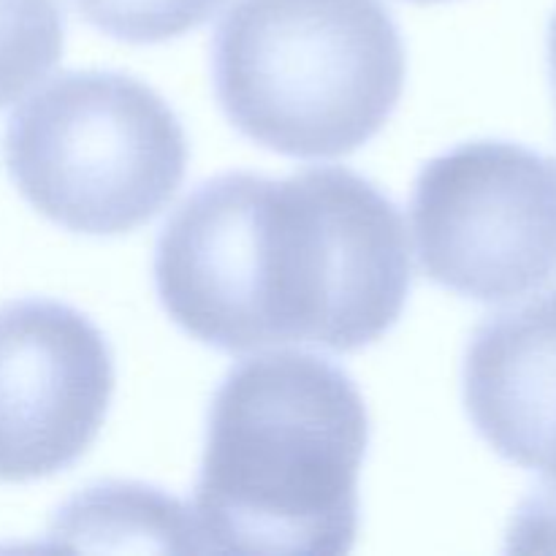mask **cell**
<instances>
[{"label": "cell", "mask_w": 556, "mask_h": 556, "mask_svg": "<svg viewBox=\"0 0 556 556\" xmlns=\"http://www.w3.org/2000/svg\"><path fill=\"white\" fill-rule=\"evenodd\" d=\"M410 282L400 210L340 166L220 174L174 210L155 250L168 318L226 353L362 351L400 320Z\"/></svg>", "instance_id": "cell-1"}, {"label": "cell", "mask_w": 556, "mask_h": 556, "mask_svg": "<svg viewBox=\"0 0 556 556\" xmlns=\"http://www.w3.org/2000/svg\"><path fill=\"white\" fill-rule=\"evenodd\" d=\"M369 416L348 372L266 353L215 391L193 494L201 552L340 556L356 543Z\"/></svg>", "instance_id": "cell-2"}, {"label": "cell", "mask_w": 556, "mask_h": 556, "mask_svg": "<svg viewBox=\"0 0 556 556\" xmlns=\"http://www.w3.org/2000/svg\"><path fill=\"white\" fill-rule=\"evenodd\" d=\"M212 71L239 134L288 157H340L394 114L405 43L380 0H233Z\"/></svg>", "instance_id": "cell-3"}, {"label": "cell", "mask_w": 556, "mask_h": 556, "mask_svg": "<svg viewBox=\"0 0 556 556\" xmlns=\"http://www.w3.org/2000/svg\"><path fill=\"white\" fill-rule=\"evenodd\" d=\"M3 150L22 199L87 237L150 223L188 168V136L174 109L117 71L54 76L11 114Z\"/></svg>", "instance_id": "cell-4"}, {"label": "cell", "mask_w": 556, "mask_h": 556, "mask_svg": "<svg viewBox=\"0 0 556 556\" xmlns=\"http://www.w3.org/2000/svg\"><path fill=\"white\" fill-rule=\"evenodd\" d=\"M424 275L476 302L556 280V161L514 141H467L421 168L410 204Z\"/></svg>", "instance_id": "cell-5"}, {"label": "cell", "mask_w": 556, "mask_h": 556, "mask_svg": "<svg viewBox=\"0 0 556 556\" xmlns=\"http://www.w3.org/2000/svg\"><path fill=\"white\" fill-rule=\"evenodd\" d=\"M114 358L79 309L52 299L0 307V483L68 470L106 421Z\"/></svg>", "instance_id": "cell-6"}, {"label": "cell", "mask_w": 556, "mask_h": 556, "mask_svg": "<svg viewBox=\"0 0 556 556\" xmlns=\"http://www.w3.org/2000/svg\"><path fill=\"white\" fill-rule=\"evenodd\" d=\"M462 380L476 432L503 459L538 470L556 421V291L478 326Z\"/></svg>", "instance_id": "cell-7"}, {"label": "cell", "mask_w": 556, "mask_h": 556, "mask_svg": "<svg viewBox=\"0 0 556 556\" xmlns=\"http://www.w3.org/2000/svg\"><path fill=\"white\" fill-rule=\"evenodd\" d=\"M63 41L60 0H0V109L54 68Z\"/></svg>", "instance_id": "cell-8"}, {"label": "cell", "mask_w": 556, "mask_h": 556, "mask_svg": "<svg viewBox=\"0 0 556 556\" xmlns=\"http://www.w3.org/2000/svg\"><path fill=\"white\" fill-rule=\"evenodd\" d=\"M223 0H74L96 30L128 43H161L204 25Z\"/></svg>", "instance_id": "cell-9"}, {"label": "cell", "mask_w": 556, "mask_h": 556, "mask_svg": "<svg viewBox=\"0 0 556 556\" xmlns=\"http://www.w3.org/2000/svg\"><path fill=\"white\" fill-rule=\"evenodd\" d=\"M535 472H541L543 483L516 514L514 548H556V421Z\"/></svg>", "instance_id": "cell-10"}, {"label": "cell", "mask_w": 556, "mask_h": 556, "mask_svg": "<svg viewBox=\"0 0 556 556\" xmlns=\"http://www.w3.org/2000/svg\"><path fill=\"white\" fill-rule=\"evenodd\" d=\"M548 63H552V81H554V96H556V14L548 27Z\"/></svg>", "instance_id": "cell-11"}, {"label": "cell", "mask_w": 556, "mask_h": 556, "mask_svg": "<svg viewBox=\"0 0 556 556\" xmlns=\"http://www.w3.org/2000/svg\"><path fill=\"white\" fill-rule=\"evenodd\" d=\"M413 3H440V0H413Z\"/></svg>", "instance_id": "cell-12"}]
</instances>
